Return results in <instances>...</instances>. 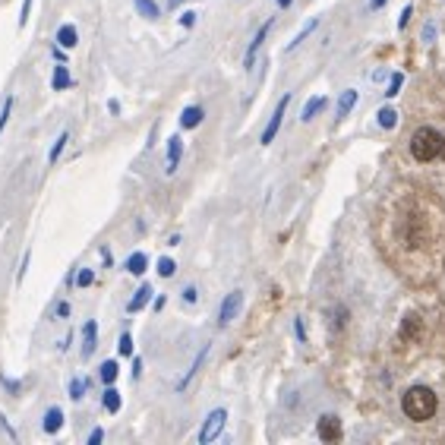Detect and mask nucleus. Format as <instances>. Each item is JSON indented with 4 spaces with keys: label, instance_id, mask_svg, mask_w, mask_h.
<instances>
[{
    "label": "nucleus",
    "instance_id": "obj_1",
    "mask_svg": "<svg viewBox=\"0 0 445 445\" xmlns=\"http://www.w3.org/2000/svg\"><path fill=\"white\" fill-rule=\"evenodd\" d=\"M436 408H439V401L430 386H411L408 392L401 395V411H404L408 420H417V423L430 420L436 414Z\"/></svg>",
    "mask_w": 445,
    "mask_h": 445
},
{
    "label": "nucleus",
    "instance_id": "obj_2",
    "mask_svg": "<svg viewBox=\"0 0 445 445\" xmlns=\"http://www.w3.org/2000/svg\"><path fill=\"white\" fill-rule=\"evenodd\" d=\"M439 142H442V136H439L433 126H420L414 133V139H411V155L423 164L433 161V158L439 155Z\"/></svg>",
    "mask_w": 445,
    "mask_h": 445
},
{
    "label": "nucleus",
    "instance_id": "obj_3",
    "mask_svg": "<svg viewBox=\"0 0 445 445\" xmlns=\"http://www.w3.org/2000/svg\"><path fill=\"white\" fill-rule=\"evenodd\" d=\"M224 423H228V411H224V408H215L212 414L206 417V423H202V430H199V445L215 442V439L221 436Z\"/></svg>",
    "mask_w": 445,
    "mask_h": 445
},
{
    "label": "nucleus",
    "instance_id": "obj_4",
    "mask_svg": "<svg viewBox=\"0 0 445 445\" xmlns=\"http://www.w3.org/2000/svg\"><path fill=\"white\" fill-rule=\"evenodd\" d=\"M316 433H319L322 442H342L344 430H342V420L335 414H322L319 423H316Z\"/></svg>",
    "mask_w": 445,
    "mask_h": 445
},
{
    "label": "nucleus",
    "instance_id": "obj_5",
    "mask_svg": "<svg viewBox=\"0 0 445 445\" xmlns=\"http://www.w3.org/2000/svg\"><path fill=\"white\" fill-rule=\"evenodd\" d=\"M288 104H290V95H284L281 101L275 104V114L272 120H268V126L262 130V146H272L275 136H278V130H281V120H284V111H288Z\"/></svg>",
    "mask_w": 445,
    "mask_h": 445
},
{
    "label": "nucleus",
    "instance_id": "obj_6",
    "mask_svg": "<svg viewBox=\"0 0 445 445\" xmlns=\"http://www.w3.org/2000/svg\"><path fill=\"white\" fill-rule=\"evenodd\" d=\"M240 304H244V294H240V290H230V294L221 300V310H218V326H221V328L230 326V322H234V316L240 313Z\"/></svg>",
    "mask_w": 445,
    "mask_h": 445
},
{
    "label": "nucleus",
    "instance_id": "obj_7",
    "mask_svg": "<svg viewBox=\"0 0 445 445\" xmlns=\"http://www.w3.org/2000/svg\"><path fill=\"white\" fill-rule=\"evenodd\" d=\"M420 335H423V319H420V313H408L404 319H401V328H398V338L401 342H420Z\"/></svg>",
    "mask_w": 445,
    "mask_h": 445
},
{
    "label": "nucleus",
    "instance_id": "obj_8",
    "mask_svg": "<svg viewBox=\"0 0 445 445\" xmlns=\"http://www.w3.org/2000/svg\"><path fill=\"white\" fill-rule=\"evenodd\" d=\"M268 32H272V19H268V23H262V26H259V32L253 35L250 48H246V57H244V67H246V70H250L253 63H256V54H259V48L266 45V35H268Z\"/></svg>",
    "mask_w": 445,
    "mask_h": 445
},
{
    "label": "nucleus",
    "instance_id": "obj_9",
    "mask_svg": "<svg viewBox=\"0 0 445 445\" xmlns=\"http://www.w3.org/2000/svg\"><path fill=\"white\" fill-rule=\"evenodd\" d=\"M180 158H184V139H180V136H171V139H168V164H164V171L168 174L177 171Z\"/></svg>",
    "mask_w": 445,
    "mask_h": 445
},
{
    "label": "nucleus",
    "instance_id": "obj_10",
    "mask_svg": "<svg viewBox=\"0 0 445 445\" xmlns=\"http://www.w3.org/2000/svg\"><path fill=\"white\" fill-rule=\"evenodd\" d=\"M95 344H98V322L89 319L82 326V357H86V360L95 354Z\"/></svg>",
    "mask_w": 445,
    "mask_h": 445
},
{
    "label": "nucleus",
    "instance_id": "obj_11",
    "mask_svg": "<svg viewBox=\"0 0 445 445\" xmlns=\"http://www.w3.org/2000/svg\"><path fill=\"white\" fill-rule=\"evenodd\" d=\"M70 86H73V76H70L67 63H63V60H60L57 67H54V76H51V89H54V92H67Z\"/></svg>",
    "mask_w": 445,
    "mask_h": 445
},
{
    "label": "nucleus",
    "instance_id": "obj_12",
    "mask_svg": "<svg viewBox=\"0 0 445 445\" xmlns=\"http://www.w3.org/2000/svg\"><path fill=\"white\" fill-rule=\"evenodd\" d=\"M54 41H57V48H63V51H70V48H76L79 45V32H76V26H60L57 29V38H54Z\"/></svg>",
    "mask_w": 445,
    "mask_h": 445
},
{
    "label": "nucleus",
    "instance_id": "obj_13",
    "mask_svg": "<svg viewBox=\"0 0 445 445\" xmlns=\"http://www.w3.org/2000/svg\"><path fill=\"white\" fill-rule=\"evenodd\" d=\"M152 294H155V290H152V284H139V290L133 294V300L126 304V313H139V310H146L148 300H152Z\"/></svg>",
    "mask_w": 445,
    "mask_h": 445
},
{
    "label": "nucleus",
    "instance_id": "obj_14",
    "mask_svg": "<svg viewBox=\"0 0 445 445\" xmlns=\"http://www.w3.org/2000/svg\"><path fill=\"white\" fill-rule=\"evenodd\" d=\"M101 404H104V411H108V414H117V411L123 408V395H120L114 386H104V392H101Z\"/></svg>",
    "mask_w": 445,
    "mask_h": 445
},
{
    "label": "nucleus",
    "instance_id": "obj_15",
    "mask_svg": "<svg viewBox=\"0 0 445 445\" xmlns=\"http://www.w3.org/2000/svg\"><path fill=\"white\" fill-rule=\"evenodd\" d=\"M202 117H206V111H202L199 104H190V108H184V114H180V126H184V130H196V126L202 123Z\"/></svg>",
    "mask_w": 445,
    "mask_h": 445
},
{
    "label": "nucleus",
    "instance_id": "obj_16",
    "mask_svg": "<svg viewBox=\"0 0 445 445\" xmlns=\"http://www.w3.org/2000/svg\"><path fill=\"white\" fill-rule=\"evenodd\" d=\"M117 376H120V364H117V360H104V364L98 366V379H101L104 386H114V382H117Z\"/></svg>",
    "mask_w": 445,
    "mask_h": 445
},
{
    "label": "nucleus",
    "instance_id": "obj_17",
    "mask_svg": "<svg viewBox=\"0 0 445 445\" xmlns=\"http://www.w3.org/2000/svg\"><path fill=\"white\" fill-rule=\"evenodd\" d=\"M326 98H322V95H316V98H310V101H306L304 104V111H300V120H304V123H310V120L313 117H316V114H319V111H326Z\"/></svg>",
    "mask_w": 445,
    "mask_h": 445
},
{
    "label": "nucleus",
    "instance_id": "obj_18",
    "mask_svg": "<svg viewBox=\"0 0 445 445\" xmlns=\"http://www.w3.org/2000/svg\"><path fill=\"white\" fill-rule=\"evenodd\" d=\"M41 426H45V433H60V426H63V411L60 408H48L45 411V423H41Z\"/></svg>",
    "mask_w": 445,
    "mask_h": 445
},
{
    "label": "nucleus",
    "instance_id": "obj_19",
    "mask_svg": "<svg viewBox=\"0 0 445 445\" xmlns=\"http://www.w3.org/2000/svg\"><path fill=\"white\" fill-rule=\"evenodd\" d=\"M123 268L130 275H146V268H148V256L146 253H130V259L123 262Z\"/></svg>",
    "mask_w": 445,
    "mask_h": 445
},
{
    "label": "nucleus",
    "instance_id": "obj_20",
    "mask_svg": "<svg viewBox=\"0 0 445 445\" xmlns=\"http://www.w3.org/2000/svg\"><path fill=\"white\" fill-rule=\"evenodd\" d=\"M354 104H357V92L354 89H344L342 98H338V111H335V114H338V120L348 117V114L354 111Z\"/></svg>",
    "mask_w": 445,
    "mask_h": 445
},
{
    "label": "nucleus",
    "instance_id": "obj_21",
    "mask_svg": "<svg viewBox=\"0 0 445 445\" xmlns=\"http://www.w3.org/2000/svg\"><path fill=\"white\" fill-rule=\"evenodd\" d=\"M133 7L142 19H158V16H161V7H158L155 0H133Z\"/></svg>",
    "mask_w": 445,
    "mask_h": 445
},
{
    "label": "nucleus",
    "instance_id": "obj_22",
    "mask_svg": "<svg viewBox=\"0 0 445 445\" xmlns=\"http://www.w3.org/2000/svg\"><path fill=\"white\" fill-rule=\"evenodd\" d=\"M67 142H70V133L63 130V133L54 139V146H51V152H48V164H57L60 161V155H63V148H67Z\"/></svg>",
    "mask_w": 445,
    "mask_h": 445
},
{
    "label": "nucleus",
    "instance_id": "obj_23",
    "mask_svg": "<svg viewBox=\"0 0 445 445\" xmlns=\"http://www.w3.org/2000/svg\"><path fill=\"white\" fill-rule=\"evenodd\" d=\"M206 357H208V348H202V350H199V357H196V360H193V366H190V370H186V376H184V379H180V382H177V388H180V392H184V388L190 386V379H193L196 373H199V366H202V360H206Z\"/></svg>",
    "mask_w": 445,
    "mask_h": 445
},
{
    "label": "nucleus",
    "instance_id": "obj_24",
    "mask_svg": "<svg viewBox=\"0 0 445 445\" xmlns=\"http://www.w3.org/2000/svg\"><path fill=\"white\" fill-rule=\"evenodd\" d=\"M86 386H89V382H86L82 376H73V379H70V386H67L70 398H73V401H82V398H86Z\"/></svg>",
    "mask_w": 445,
    "mask_h": 445
},
{
    "label": "nucleus",
    "instance_id": "obj_25",
    "mask_svg": "<svg viewBox=\"0 0 445 445\" xmlns=\"http://www.w3.org/2000/svg\"><path fill=\"white\" fill-rule=\"evenodd\" d=\"M376 117H379V126H382V130H395V123H398V111H395V108H382Z\"/></svg>",
    "mask_w": 445,
    "mask_h": 445
},
{
    "label": "nucleus",
    "instance_id": "obj_26",
    "mask_svg": "<svg viewBox=\"0 0 445 445\" xmlns=\"http://www.w3.org/2000/svg\"><path fill=\"white\" fill-rule=\"evenodd\" d=\"M316 26H319V19H316V16H313L310 23H306V26H304V29H300V32H297V35H294V41H290V45H288V51H294V48H297V45H300V41H304V38H306V35H310V32H316Z\"/></svg>",
    "mask_w": 445,
    "mask_h": 445
},
{
    "label": "nucleus",
    "instance_id": "obj_27",
    "mask_svg": "<svg viewBox=\"0 0 445 445\" xmlns=\"http://www.w3.org/2000/svg\"><path fill=\"white\" fill-rule=\"evenodd\" d=\"M117 354L120 357H133V335H130V332H120V338H117Z\"/></svg>",
    "mask_w": 445,
    "mask_h": 445
},
{
    "label": "nucleus",
    "instance_id": "obj_28",
    "mask_svg": "<svg viewBox=\"0 0 445 445\" xmlns=\"http://www.w3.org/2000/svg\"><path fill=\"white\" fill-rule=\"evenodd\" d=\"M73 281H76V288H92V281H95V268H79Z\"/></svg>",
    "mask_w": 445,
    "mask_h": 445
},
{
    "label": "nucleus",
    "instance_id": "obj_29",
    "mask_svg": "<svg viewBox=\"0 0 445 445\" xmlns=\"http://www.w3.org/2000/svg\"><path fill=\"white\" fill-rule=\"evenodd\" d=\"M10 114H13V95L3 98V108H0V136H3V126H7Z\"/></svg>",
    "mask_w": 445,
    "mask_h": 445
},
{
    "label": "nucleus",
    "instance_id": "obj_30",
    "mask_svg": "<svg viewBox=\"0 0 445 445\" xmlns=\"http://www.w3.org/2000/svg\"><path fill=\"white\" fill-rule=\"evenodd\" d=\"M174 272H177V262H174V259H168V256H164V259H158V275H161V278H171Z\"/></svg>",
    "mask_w": 445,
    "mask_h": 445
},
{
    "label": "nucleus",
    "instance_id": "obj_31",
    "mask_svg": "<svg viewBox=\"0 0 445 445\" xmlns=\"http://www.w3.org/2000/svg\"><path fill=\"white\" fill-rule=\"evenodd\" d=\"M401 82H404V76L395 73L392 79H388V92H386V98H395V95H398V92H401Z\"/></svg>",
    "mask_w": 445,
    "mask_h": 445
},
{
    "label": "nucleus",
    "instance_id": "obj_32",
    "mask_svg": "<svg viewBox=\"0 0 445 445\" xmlns=\"http://www.w3.org/2000/svg\"><path fill=\"white\" fill-rule=\"evenodd\" d=\"M29 262H32V250L23 256V262H19V272H16V281H23L26 278V272H29Z\"/></svg>",
    "mask_w": 445,
    "mask_h": 445
},
{
    "label": "nucleus",
    "instance_id": "obj_33",
    "mask_svg": "<svg viewBox=\"0 0 445 445\" xmlns=\"http://www.w3.org/2000/svg\"><path fill=\"white\" fill-rule=\"evenodd\" d=\"M32 3H35V0H26V3H23V13H19V29H23L26 23H29V16H32Z\"/></svg>",
    "mask_w": 445,
    "mask_h": 445
},
{
    "label": "nucleus",
    "instance_id": "obj_34",
    "mask_svg": "<svg viewBox=\"0 0 445 445\" xmlns=\"http://www.w3.org/2000/svg\"><path fill=\"white\" fill-rule=\"evenodd\" d=\"M180 26H184V29H193V26H196V13H193V10H186V13L180 16Z\"/></svg>",
    "mask_w": 445,
    "mask_h": 445
},
{
    "label": "nucleus",
    "instance_id": "obj_35",
    "mask_svg": "<svg viewBox=\"0 0 445 445\" xmlns=\"http://www.w3.org/2000/svg\"><path fill=\"white\" fill-rule=\"evenodd\" d=\"M101 442H104V430L101 426H95V430L89 433V445H101Z\"/></svg>",
    "mask_w": 445,
    "mask_h": 445
},
{
    "label": "nucleus",
    "instance_id": "obj_36",
    "mask_svg": "<svg viewBox=\"0 0 445 445\" xmlns=\"http://www.w3.org/2000/svg\"><path fill=\"white\" fill-rule=\"evenodd\" d=\"M294 332L300 338V344H306V328H304V319H294Z\"/></svg>",
    "mask_w": 445,
    "mask_h": 445
},
{
    "label": "nucleus",
    "instance_id": "obj_37",
    "mask_svg": "<svg viewBox=\"0 0 445 445\" xmlns=\"http://www.w3.org/2000/svg\"><path fill=\"white\" fill-rule=\"evenodd\" d=\"M411 16H414V10H411V7H404V10H401V16H398V29H404V26H408V19H411Z\"/></svg>",
    "mask_w": 445,
    "mask_h": 445
},
{
    "label": "nucleus",
    "instance_id": "obj_38",
    "mask_svg": "<svg viewBox=\"0 0 445 445\" xmlns=\"http://www.w3.org/2000/svg\"><path fill=\"white\" fill-rule=\"evenodd\" d=\"M196 297H199V294H196V288H184V300H186V304H196Z\"/></svg>",
    "mask_w": 445,
    "mask_h": 445
},
{
    "label": "nucleus",
    "instance_id": "obj_39",
    "mask_svg": "<svg viewBox=\"0 0 445 445\" xmlns=\"http://www.w3.org/2000/svg\"><path fill=\"white\" fill-rule=\"evenodd\" d=\"M54 313H57V319H67V316H70V304H57V310H54Z\"/></svg>",
    "mask_w": 445,
    "mask_h": 445
},
{
    "label": "nucleus",
    "instance_id": "obj_40",
    "mask_svg": "<svg viewBox=\"0 0 445 445\" xmlns=\"http://www.w3.org/2000/svg\"><path fill=\"white\" fill-rule=\"evenodd\" d=\"M108 111H111V114H120V101H108Z\"/></svg>",
    "mask_w": 445,
    "mask_h": 445
},
{
    "label": "nucleus",
    "instance_id": "obj_41",
    "mask_svg": "<svg viewBox=\"0 0 445 445\" xmlns=\"http://www.w3.org/2000/svg\"><path fill=\"white\" fill-rule=\"evenodd\" d=\"M386 7V0H370V10H382Z\"/></svg>",
    "mask_w": 445,
    "mask_h": 445
},
{
    "label": "nucleus",
    "instance_id": "obj_42",
    "mask_svg": "<svg viewBox=\"0 0 445 445\" xmlns=\"http://www.w3.org/2000/svg\"><path fill=\"white\" fill-rule=\"evenodd\" d=\"M139 373H142V360H133V376L139 379Z\"/></svg>",
    "mask_w": 445,
    "mask_h": 445
},
{
    "label": "nucleus",
    "instance_id": "obj_43",
    "mask_svg": "<svg viewBox=\"0 0 445 445\" xmlns=\"http://www.w3.org/2000/svg\"><path fill=\"white\" fill-rule=\"evenodd\" d=\"M439 155H442V161H445V136H442V142H439Z\"/></svg>",
    "mask_w": 445,
    "mask_h": 445
},
{
    "label": "nucleus",
    "instance_id": "obj_44",
    "mask_svg": "<svg viewBox=\"0 0 445 445\" xmlns=\"http://www.w3.org/2000/svg\"><path fill=\"white\" fill-rule=\"evenodd\" d=\"M290 3H294V0H278V7H281V10H288Z\"/></svg>",
    "mask_w": 445,
    "mask_h": 445
},
{
    "label": "nucleus",
    "instance_id": "obj_45",
    "mask_svg": "<svg viewBox=\"0 0 445 445\" xmlns=\"http://www.w3.org/2000/svg\"><path fill=\"white\" fill-rule=\"evenodd\" d=\"M180 3H184V0H171V7H180Z\"/></svg>",
    "mask_w": 445,
    "mask_h": 445
}]
</instances>
